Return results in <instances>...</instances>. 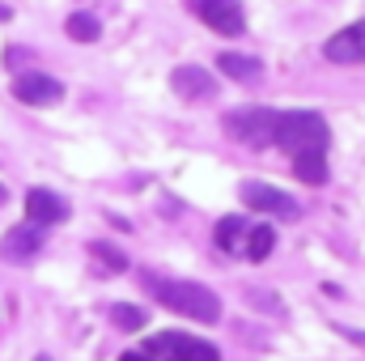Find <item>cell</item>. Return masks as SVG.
<instances>
[{"instance_id": "1", "label": "cell", "mask_w": 365, "mask_h": 361, "mask_svg": "<svg viewBox=\"0 0 365 361\" xmlns=\"http://www.w3.org/2000/svg\"><path fill=\"white\" fill-rule=\"evenodd\" d=\"M145 289L175 315L200 319V323H217L221 319V298L200 285V280H162V276H145Z\"/></svg>"}, {"instance_id": "2", "label": "cell", "mask_w": 365, "mask_h": 361, "mask_svg": "<svg viewBox=\"0 0 365 361\" xmlns=\"http://www.w3.org/2000/svg\"><path fill=\"white\" fill-rule=\"evenodd\" d=\"M331 128L319 111H280L276 115V149L284 153H327Z\"/></svg>"}, {"instance_id": "3", "label": "cell", "mask_w": 365, "mask_h": 361, "mask_svg": "<svg viewBox=\"0 0 365 361\" xmlns=\"http://www.w3.org/2000/svg\"><path fill=\"white\" fill-rule=\"evenodd\" d=\"M276 115L280 111H272V106H242V111L221 115V128L247 149H268V145H276Z\"/></svg>"}, {"instance_id": "4", "label": "cell", "mask_w": 365, "mask_h": 361, "mask_svg": "<svg viewBox=\"0 0 365 361\" xmlns=\"http://www.w3.org/2000/svg\"><path fill=\"white\" fill-rule=\"evenodd\" d=\"M149 361H221V353L208 345V340H195V336H182V332H162L145 345Z\"/></svg>"}, {"instance_id": "5", "label": "cell", "mask_w": 365, "mask_h": 361, "mask_svg": "<svg viewBox=\"0 0 365 361\" xmlns=\"http://www.w3.org/2000/svg\"><path fill=\"white\" fill-rule=\"evenodd\" d=\"M191 13L212 26L217 34L225 39H238L247 30V13H242V0H191Z\"/></svg>"}, {"instance_id": "6", "label": "cell", "mask_w": 365, "mask_h": 361, "mask_svg": "<svg viewBox=\"0 0 365 361\" xmlns=\"http://www.w3.org/2000/svg\"><path fill=\"white\" fill-rule=\"evenodd\" d=\"M242 204L251 208V213H268V217H280V221H293L302 208H297V200L289 195V191H280V187H268V183H242Z\"/></svg>"}, {"instance_id": "7", "label": "cell", "mask_w": 365, "mask_h": 361, "mask_svg": "<svg viewBox=\"0 0 365 361\" xmlns=\"http://www.w3.org/2000/svg\"><path fill=\"white\" fill-rule=\"evenodd\" d=\"M323 56H327L331 64H365V21L340 30V34H331V39L323 43Z\"/></svg>"}, {"instance_id": "8", "label": "cell", "mask_w": 365, "mask_h": 361, "mask_svg": "<svg viewBox=\"0 0 365 361\" xmlns=\"http://www.w3.org/2000/svg\"><path fill=\"white\" fill-rule=\"evenodd\" d=\"M170 86H175V93L187 98V102L217 98V77H212L208 68H200V64H179V68L170 73Z\"/></svg>"}, {"instance_id": "9", "label": "cell", "mask_w": 365, "mask_h": 361, "mask_svg": "<svg viewBox=\"0 0 365 361\" xmlns=\"http://www.w3.org/2000/svg\"><path fill=\"white\" fill-rule=\"evenodd\" d=\"M13 93H17V102L47 106V102H60V98H64V86H60L56 77H47V73H21V77L13 81Z\"/></svg>"}, {"instance_id": "10", "label": "cell", "mask_w": 365, "mask_h": 361, "mask_svg": "<svg viewBox=\"0 0 365 361\" xmlns=\"http://www.w3.org/2000/svg\"><path fill=\"white\" fill-rule=\"evenodd\" d=\"M26 213H30V225H60V221L68 217V204H64L56 191L34 187V191L26 195Z\"/></svg>"}, {"instance_id": "11", "label": "cell", "mask_w": 365, "mask_h": 361, "mask_svg": "<svg viewBox=\"0 0 365 361\" xmlns=\"http://www.w3.org/2000/svg\"><path fill=\"white\" fill-rule=\"evenodd\" d=\"M38 247H43L38 225H13V230L4 234V243H0V255H4L9 264H26V260L38 255Z\"/></svg>"}, {"instance_id": "12", "label": "cell", "mask_w": 365, "mask_h": 361, "mask_svg": "<svg viewBox=\"0 0 365 361\" xmlns=\"http://www.w3.org/2000/svg\"><path fill=\"white\" fill-rule=\"evenodd\" d=\"M217 68H221L225 77L242 81V86H251V81H259V77H264V64H259L255 56H242V51H221Z\"/></svg>"}, {"instance_id": "13", "label": "cell", "mask_w": 365, "mask_h": 361, "mask_svg": "<svg viewBox=\"0 0 365 361\" xmlns=\"http://www.w3.org/2000/svg\"><path fill=\"white\" fill-rule=\"evenodd\" d=\"M247 234H251V221L247 217H221L217 221V247L221 251H242L247 247Z\"/></svg>"}, {"instance_id": "14", "label": "cell", "mask_w": 365, "mask_h": 361, "mask_svg": "<svg viewBox=\"0 0 365 361\" xmlns=\"http://www.w3.org/2000/svg\"><path fill=\"white\" fill-rule=\"evenodd\" d=\"M293 175L310 187H323L327 183V153H297L293 158Z\"/></svg>"}, {"instance_id": "15", "label": "cell", "mask_w": 365, "mask_h": 361, "mask_svg": "<svg viewBox=\"0 0 365 361\" xmlns=\"http://www.w3.org/2000/svg\"><path fill=\"white\" fill-rule=\"evenodd\" d=\"M272 247H276V230L272 225H251V234H247V255L255 260V264H264L268 255H272Z\"/></svg>"}, {"instance_id": "16", "label": "cell", "mask_w": 365, "mask_h": 361, "mask_svg": "<svg viewBox=\"0 0 365 361\" xmlns=\"http://www.w3.org/2000/svg\"><path fill=\"white\" fill-rule=\"evenodd\" d=\"M64 30H68V39H77V43H98V34H102V21H98L93 13H73Z\"/></svg>"}, {"instance_id": "17", "label": "cell", "mask_w": 365, "mask_h": 361, "mask_svg": "<svg viewBox=\"0 0 365 361\" xmlns=\"http://www.w3.org/2000/svg\"><path fill=\"white\" fill-rule=\"evenodd\" d=\"M145 319H149V315H145L140 306H128V302L110 306V323H115V327H123V332H140V327H145Z\"/></svg>"}, {"instance_id": "18", "label": "cell", "mask_w": 365, "mask_h": 361, "mask_svg": "<svg viewBox=\"0 0 365 361\" xmlns=\"http://www.w3.org/2000/svg\"><path fill=\"white\" fill-rule=\"evenodd\" d=\"M90 255L98 264H106V272H123L128 268V255L123 251H115L110 243H90Z\"/></svg>"}, {"instance_id": "19", "label": "cell", "mask_w": 365, "mask_h": 361, "mask_svg": "<svg viewBox=\"0 0 365 361\" xmlns=\"http://www.w3.org/2000/svg\"><path fill=\"white\" fill-rule=\"evenodd\" d=\"M251 302H255L259 310H272L276 319L284 315V306H280V298H276V293H264V289H251Z\"/></svg>"}, {"instance_id": "20", "label": "cell", "mask_w": 365, "mask_h": 361, "mask_svg": "<svg viewBox=\"0 0 365 361\" xmlns=\"http://www.w3.org/2000/svg\"><path fill=\"white\" fill-rule=\"evenodd\" d=\"M119 361H149V353H145V349H132V353H123Z\"/></svg>"}, {"instance_id": "21", "label": "cell", "mask_w": 365, "mask_h": 361, "mask_svg": "<svg viewBox=\"0 0 365 361\" xmlns=\"http://www.w3.org/2000/svg\"><path fill=\"white\" fill-rule=\"evenodd\" d=\"M349 340H357V345H365V332H344Z\"/></svg>"}, {"instance_id": "22", "label": "cell", "mask_w": 365, "mask_h": 361, "mask_svg": "<svg viewBox=\"0 0 365 361\" xmlns=\"http://www.w3.org/2000/svg\"><path fill=\"white\" fill-rule=\"evenodd\" d=\"M9 17H13V9H9V4H0V21H9Z\"/></svg>"}, {"instance_id": "23", "label": "cell", "mask_w": 365, "mask_h": 361, "mask_svg": "<svg viewBox=\"0 0 365 361\" xmlns=\"http://www.w3.org/2000/svg\"><path fill=\"white\" fill-rule=\"evenodd\" d=\"M4 200H9V191H4V187H0V204H4Z\"/></svg>"}, {"instance_id": "24", "label": "cell", "mask_w": 365, "mask_h": 361, "mask_svg": "<svg viewBox=\"0 0 365 361\" xmlns=\"http://www.w3.org/2000/svg\"><path fill=\"white\" fill-rule=\"evenodd\" d=\"M34 361H51V357H34Z\"/></svg>"}]
</instances>
